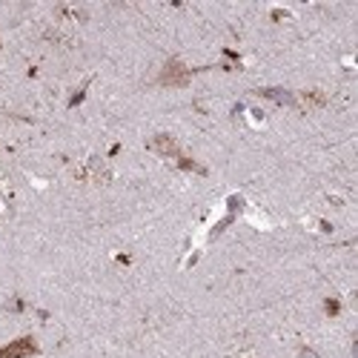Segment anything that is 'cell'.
I'll return each mask as SVG.
<instances>
[{
  "label": "cell",
  "instance_id": "obj_1",
  "mask_svg": "<svg viewBox=\"0 0 358 358\" xmlns=\"http://www.w3.org/2000/svg\"><path fill=\"white\" fill-rule=\"evenodd\" d=\"M37 353V341L32 335H23V338H17L12 344L0 347V358H29Z\"/></svg>",
  "mask_w": 358,
  "mask_h": 358
},
{
  "label": "cell",
  "instance_id": "obj_6",
  "mask_svg": "<svg viewBox=\"0 0 358 358\" xmlns=\"http://www.w3.org/2000/svg\"><path fill=\"white\" fill-rule=\"evenodd\" d=\"M301 358H315V353H310V350H304V353H301Z\"/></svg>",
  "mask_w": 358,
  "mask_h": 358
},
{
  "label": "cell",
  "instance_id": "obj_2",
  "mask_svg": "<svg viewBox=\"0 0 358 358\" xmlns=\"http://www.w3.org/2000/svg\"><path fill=\"white\" fill-rule=\"evenodd\" d=\"M158 83H161V86H186V83H189V69H184L181 60H169V63L163 66Z\"/></svg>",
  "mask_w": 358,
  "mask_h": 358
},
{
  "label": "cell",
  "instance_id": "obj_3",
  "mask_svg": "<svg viewBox=\"0 0 358 358\" xmlns=\"http://www.w3.org/2000/svg\"><path fill=\"white\" fill-rule=\"evenodd\" d=\"M149 149L158 152V155H163V158H181V149H178V143H175L172 135H155V138L149 140Z\"/></svg>",
  "mask_w": 358,
  "mask_h": 358
},
{
  "label": "cell",
  "instance_id": "obj_4",
  "mask_svg": "<svg viewBox=\"0 0 358 358\" xmlns=\"http://www.w3.org/2000/svg\"><path fill=\"white\" fill-rule=\"evenodd\" d=\"M258 95H264V98L275 101V104H284V106H292V104H295L292 92H287V89H261Z\"/></svg>",
  "mask_w": 358,
  "mask_h": 358
},
{
  "label": "cell",
  "instance_id": "obj_5",
  "mask_svg": "<svg viewBox=\"0 0 358 358\" xmlns=\"http://www.w3.org/2000/svg\"><path fill=\"white\" fill-rule=\"evenodd\" d=\"M338 310H341V304H338V301H327V312H330V315H338Z\"/></svg>",
  "mask_w": 358,
  "mask_h": 358
}]
</instances>
